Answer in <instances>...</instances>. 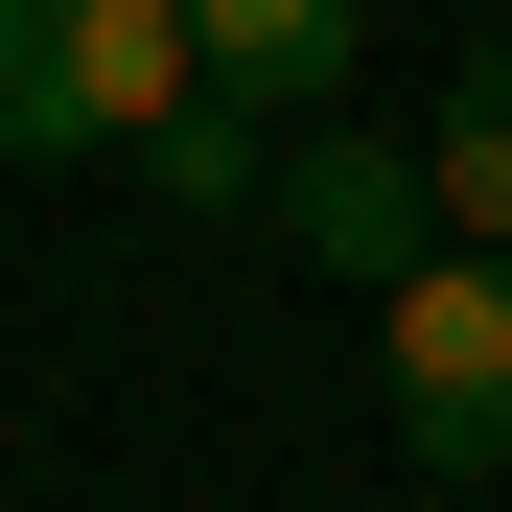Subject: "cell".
Here are the masks:
<instances>
[{
	"mask_svg": "<svg viewBox=\"0 0 512 512\" xmlns=\"http://www.w3.org/2000/svg\"><path fill=\"white\" fill-rule=\"evenodd\" d=\"M163 94H210L187 0H0V163H140Z\"/></svg>",
	"mask_w": 512,
	"mask_h": 512,
	"instance_id": "1",
	"label": "cell"
},
{
	"mask_svg": "<svg viewBox=\"0 0 512 512\" xmlns=\"http://www.w3.org/2000/svg\"><path fill=\"white\" fill-rule=\"evenodd\" d=\"M373 373H396L419 466H512V256L489 233H443L419 280H373Z\"/></svg>",
	"mask_w": 512,
	"mask_h": 512,
	"instance_id": "2",
	"label": "cell"
},
{
	"mask_svg": "<svg viewBox=\"0 0 512 512\" xmlns=\"http://www.w3.org/2000/svg\"><path fill=\"white\" fill-rule=\"evenodd\" d=\"M280 233L326 256V280H419V256H443V163L373 140V117H303L280 140Z\"/></svg>",
	"mask_w": 512,
	"mask_h": 512,
	"instance_id": "3",
	"label": "cell"
},
{
	"mask_svg": "<svg viewBox=\"0 0 512 512\" xmlns=\"http://www.w3.org/2000/svg\"><path fill=\"white\" fill-rule=\"evenodd\" d=\"M187 47H210V94L326 117V94H350V47H373V0H187Z\"/></svg>",
	"mask_w": 512,
	"mask_h": 512,
	"instance_id": "4",
	"label": "cell"
},
{
	"mask_svg": "<svg viewBox=\"0 0 512 512\" xmlns=\"http://www.w3.org/2000/svg\"><path fill=\"white\" fill-rule=\"evenodd\" d=\"M419 163H443V233H489V256H512V47H466V70H443V140H419Z\"/></svg>",
	"mask_w": 512,
	"mask_h": 512,
	"instance_id": "5",
	"label": "cell"
},
{
	"mask_svg": "<svg viewBox=\"0 0 512 512\" xmlns=\"http://www.w3.org/2000/svg\"><path fill=\"white\" fill-rule=\"evenodd\" d=\"M140 187L163 210H256V187H280V163H256V94H163L140 117Z\"/></svg>",
	"mask_w": 512,
	"mask_h": 512,
	"instance_id": "6",
	"label": "cell"
}]
</instances>
